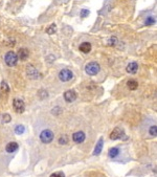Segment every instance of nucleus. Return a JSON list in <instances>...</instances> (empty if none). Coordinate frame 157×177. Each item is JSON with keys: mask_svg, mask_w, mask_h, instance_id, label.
I'll return each instance as SVG.
<instances>
[{"mask_svg": "<svg viewBox=\"0 0 157 177\" xmlns=\"http://www.w3.org/2000/svg\"><path fill=\"white\" fill-rule=\"evenodd\" d=\"M4 61H5V63H6V65L10 66V67L15 66L18 62L17 54L14 52V51H12V50H11V51H8L6 52V55H5V57H4Z\"/></svg>", "mask_w": 157, "mask_h": 177, "instance_id": "nucleus-2", "label": "nucleus"}, {"mask_svg": "<svg viewBox=\"0 0 157 177\" xmlns=\"http://www.w3.org/2000/svg\"><path fill=\"white\" fill-rule=\"evenodd\" d=\"M80 50L82 52H84V54H88V52L91 51V48H92V46H91V44H90L89 42H83L82 44L80 45Z\"/></svg>", "mask_w": 157, "mask_h": 177, "instance_id": "nucleus-12", "label": "nucleus"}, {"mask_svg": "<svg viewBox=\"0 0 157 177\" xmlns=\"http://www.w3.org/2000/svg\"><path fill=\"white\" fill-rule=\"evenodd\" d=\"M25 131V128H24V126L23 125H18V126H16V128H15V132L17 133V134H22L23 132Z\"/></svg>", "mask_w": 157, "mask_h": 177, "instance_id": "nucleus-18", "label": "nucleus"}, {"mask_svg": "<svg viewBox=\"0 0 157 177\" xmlns=\"http://www.w3.org/2000/svg\"><path fill=\"white\" fill-rule=\"evenodd\" d=\"M28 56H30V51L27 48H20L17 54L18 59H20L21 61H25L28 58Z\"/></svg>", "mask_w": 157, "mask_h": 177, "instance_id": "nucleus-9", "label": "nucleus"}, {"mask_svg": "<svg viewBox=\"0 0 157 177\" xmlns=\"http://www.w3.org/2000/svg\"><path fill=\"white\" fill-rule=\"evenodd\" d=\"M123 136H124V131H123L122 129H120V128H115L112 132H111V134H110V138L112 140H120Z\"/></svg>", "mask_w": 157, "mask_h": 177, "instance_id": "nucleus-8", "label": "nucleus"}, {"mask_svg": "<svg viewBox=\"0 0 157 177\" xmlns=\"http://www.w3.org/2000/svg\"><path fill=\"white\" fill-rule=\"evenodd\" d=\"M117 42V38L116 37H112V38H110V40H109V45L110 46H114L115 44H116Z\"/></svg>", "mask_w": 157, "mask_h": 177, "instance_id": "nucleus-21", "label": "nucleus"}, {"mask_svg": "<svg viewBox=\"0 0 157 177\" xmlns=\"http://www.w3.org/2000/svg\"><path fill=\"white\" fill-rule=\"evenodd\" d=\"M127 86L130 90H136L137 87H138V83L135 80H129L127 83Z\"/></svg>", "mask_w": 157, "mask_h": 177, "instance_id": "nucleus-14", "label": "nucleus"}, {"mask_svg": "<svg viewBox=\"0 0 157 177\" xmlns=\"http://www.w3.org/2000/svg\"><path fill=\"white\" fill-rule=\"evenodd\" d=\"M13 106H14L15 111L18 113H22L25 109V104L21 99H15L13 101Z\"/></svg>", "mask_w": 157, "mask_h": 177, "instance_id": "nucleus-5", "label": "nucleus"}, {"mask_svg": "<svg viewBox=\"0 0 157 177\" xmlns=\"http://www.w3.org/2000/svg\"><path fill=\"white\" fill-rule=\"evenodd\" d=\"M73 78V71L67 69V68H64V69H62L60 73H59V79H60L62 82H68V81H70Z\"/></svg>", "mask_w": 157, "mask_h": 177, "instance_id": "nucleus-4", "label": "nucleus"}, {"mask_svg": "<svg viewBox=\"0 0 157 177\" xmlns=\"http://www.w3.org/2000/svg\"><path fill=\"white\" fill-rule=\"evenodd\" d=\"M103 145H104V140H103V138H100V140L97 142L96 146H95L94 151H93V155H99L101 152H102Z\"/></svg>", "mask_w": 157, "mask_h": 177, "instance_id": "nucleus-13", "label": "nucleus"}, {"mask_svg": "<svg viewBox=\"0 0 157 177\" xmlns=\"http://www.w3.org/2000/svg\"><path fill=\"white\" fill-rule=\"evenodd\" d=\"M137 69H138V64L136 62H131L127 65V67H126V70H127L128 73H131V75H134L136 73Z\"/></svg>", "mask_w": 157, "mask_h": 177, "instance_id": "nucleus-10", "label": "nucleus"}, {"mask_svg": "<svg viewBox=\"0 0 157 177\" xmlns=\"http://www.w3.org/2000/svg\"><path fill=\"white\" fill-rule=\"evenodd\" d=\"M18 147H19V146H18L17 142H8V145L5 146V151L8 152V153H13V152H15V151H17Z\"/></svg>", "mask_w": 157, "mask_h": 177, "instance_id": "nucleus-11", "label": "nucleus"}, {"mask_svg": "<svg viewBox=\"0 0 157 177\" xmlns=\"http://www.w3.org/2000/svg\"><path fill=\"white\" fill-rule=\"evenodd\" d=\"M85 138H86V135L83 131H77V132H75L73 134V142H77V144H82L85 140Z\"/></svg>", "mask_w": 157, "mask_h": 177, "instance_id": "nucleus-7", "label": "nucleus"}, {"mask_svg": "<svg viewBox=\"0 0 157 177\" xmlns=\"http://www.w3.org/2000/svg\"><path fill=\"white\" fill-rule=\"evenodd\" d=\"M100 70H101V66L100 64L96 62H90L85 66V71L89 75H97V73H100Z\"/></svg>", "mask_w": 157, "mask_h": 177, "instance_id": "nucleus-1", "label": "nucleus"}, {"mask_svg": "<svg viewBox=\"0 0 157 177\" xmlns=\"http://www.w3.org/2000/svg\"><path fill=\"white\" fill-rule=\"evenodd\" d=\"M156 23V19H155L154 17H152V16H150V17H148L147 19H146V21H145V24L146 25H153V24H155Z\"/></svg>", "mask_w": 157, "mask_h": 177, "instance_id": "nucleus-17", "label": "nucleus"}, {"mask_svg": "<svg viewBox=\"0 0 157 177\" xmlns=\"http://www.w3.org/2000/svg\"><path fill=\"white\" fill-rule=\"evenodd\" d=\"M88 15H89V11L88 10H85L84 8V10L81 11V17L82 18H86Z\"/></svg>", "mask_w": 157, "mask_h": 177, "instance_id": "nucleus-22", "label": "nucleus"}, {"mask_svg": "<svg viewBox=\"0 0 157 177\" xmlns=\"http://www.w3.org/2000/svg\"><path fill=\"white\" fill-rule=\"evenodd\" d=\"M50 177H65V175L63 172H57V173H52V174L50 175Z\"/></svg>", "mask_w": 157, "mask_h": 177, "instance_id": "nucleus-23", "label": "nucleus"}, {"mask_svg": "<svg viewBox=\"0 0 157 177\" xmlns=\"http://www.w3.org/2000/svg\"><path fill=\"white\" fill-rule=\"evenodd\" d=\"M77 94L75 90H67L64 92V100L67 103H73L77 100Z\"/></svg>", "mask_w": 157, "mask_h": 177, "instance_id": "nucleus-6", "label": "nucleus"}, {"mask_svg": "<svg viewBox=\"0 0 157 177\" xmlns=\"http://www.w3.org/2000/svg\"><path fill=\"white\" fill-rule=\"evenodd\" d=\"M67 142H68V137L66 135H63V136H61L59 138V144L60 145H66Z\"/></svg>", "mask_w": 157, "mask_h": 177, "instance_id": "nucleus-19", "label": "nucleus"}, {"mask_svg": "<svg viewBox=\"0 0 157 177\" xmlns=\"http://www.w3.org/2000/svg\"><path fill=\"white\" fill-rule=\"evenodd\" d=\"M108 154H109V156L111 157V158H114V157H116L117 155L120 154V149H118V148H116V147L111 148V149L109 150Z\"/></svg>", "mask_w": 157, "mask_h": 177, "instance_id": "nucleus-15", "label": "nucleus"}, {"mask_svg": "<svg viewBox=\"0 0 157 177\" xmlns=\"http://www.w3.org/2000/svg\"><path fill=\"white\" fill-rule=\"evenodd\" d=\"M156 131H157V127H156V125H155V126H152V127L150 128V130H149L150 134L153 135V136H156V134H157Z\"/></svg>", "mask_w": 157, "mask_h": 177, "instance_id": "nucleus-20", "label": "nucleus"}, {"mask_svg": "<svg viewBox=\"0 0 157 177\" xmlns=\"http://www.w3.org/2000/svg\"><path fill=\"white\" fill-rule=\"evenodd\" d=\"M40 140L44 144H49L54 140V132L49 129L43 130L42 132L40 133Z\"/></svg>", "mask_w": 157, "mask_h": 177, "instance_id": "nucleus-3", "label": "nucleus"}, {"mask_svg": "<svg viewBox=\"0 0 157 177\" xmlns=\"http://www.w3.org/2000/svg\"><path fill=\"white\" fill-rule=\"evenodd\" d=\"M57 32V25L56 24H51L49 28H46V32H47L48 35H52V34H55Z\"/></svg>", "mask_w": 157, "mask_h": 177, "instance_id": "nucleus-16", "label": "nucleus"}]
</instances>
